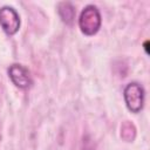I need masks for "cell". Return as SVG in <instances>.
Instances as JSON below:
<instances>
[{
  "instance_id": "8992f818",
  "label": "cell",
  "mask_w": 150,
  "mask_h": 150,
  "mask_svg": "<svg viewBox=\"0 0 150 150\" xmlns=\"http://www.w3.org/2000/svg\"><path fill=\"white\" fill-rule=\"evenodd\" d=\"M121 137L125 142H132L135 139V137H136V128L131 122L125 121L121 125Z\"/></svg>"
},
{
  "instance_id": "6da1fadb",
  "label": "cell",
  "mask_w": 150,
  "mask_h": 150,
  "mask_svg": "<svg viewBox=\"0 0 150 150\" xmlns=\"http://www.w3.org/2000/svg\"><path fill=\"white\" fill-rule=\"evenodd\" d=\"M101 14L96 6L88 5L82 9L79 18V27L84 35H95L101 27Z\"/></svg>"
},
{
  "instance_id": "52a82bcc",
  "label": "cell",
  "mask_w": 150,
  "mask_h": 150,
  "mask_svg": "<svg viewBox=\"0 0 150 150\" xmlns=\"http://www.w3.org/2000/svg\"><path fill=\"white\" fill-rule=\"evenodd\" d=\"M148 45H149V41H145V43H144V48H145V52L148 53Z\"/></svg>"
},
{
  "instance_id": "277c9868",
  "label": "cell",
  "mask_w": 150,
  "mask_h": 150,
  "mask_svg": "<svg viewBox=\"0 0 150 150\" xmlns=\"http://www.w3.org/2000/svg\"><path fill=\"white\" fill-rule=\"evenodd\" d=\"M8 76L12 82L20 89H27L33 83L28 69L18 63H14L8 68Z\"/></svg>"
},
{
  "instance_id": "3957f363",
  "label": "cell",
  "mask_w": 150,
  "mask_h": 150,
  "mask_svg": "<svg viewBox=\"0 0 150 150\" xmlns=\"http://www.w3.org/2000/svg\"><path fill=\"white\" fill-rule=\"evenodd\" d=\"M0 26L7 35H14L20 28V16L11 6L0 8Z\"/></svg>"
},
{
  "instance_id": "5b68a950",
  "label": "cell",
  "mask_w": 150,
  "mask_h": 150,
  "mask_svg": "<svg viewBox=\"0 0 150 150\" xmlns=\"http://www.w3.org/2000/svg\"><path fill=\"white\" fill-rule=\"evenodd\" d=\"M57 12L62 21L67 25H71L75 18V7L73 6L71 2L63 1L57 5Z\"/></svg>"
},
{
  "instance_id": "7a4b0ae2",
  "label": "cell",
  "mask_w": 150,
  "mask_h": 150,
  "mask_svg": "<svg viewBox=\"0 0 150 150\" xmlns=\"http://www.w3.org/2000/svg\"><path fill=\"white\" fill-rule=\"evenodd\" d=\"M127 108L131 112H139L144 105V89L137 82H130L125 86L123 91Z\"/></svg>"
}]
</instances>
